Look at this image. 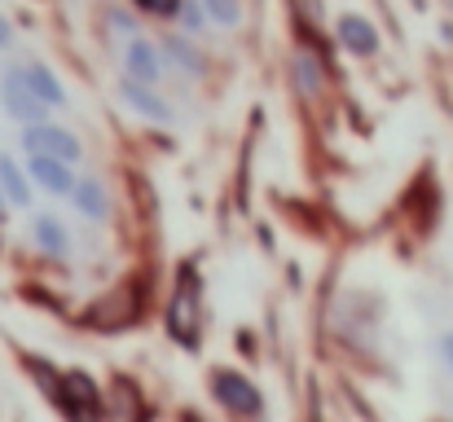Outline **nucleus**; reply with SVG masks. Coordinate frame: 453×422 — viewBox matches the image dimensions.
<instances>
[{
    "label": "nucleus",
    "instance_id": "f3484780",
    "mask_svg": "<svg viewBox=\"0 0 453 422\" xmlns=\"http://www.w3.org/2000/svg\"><path fill=\"white\" fill-rule=\"evenodd\" d=\"M137 13H146V18H163V22H172L176 18V9H180V0H128Z\"/></svg>",
    "mask_w": 453,
    "mask_h": 422
},
{
    "label": "nucleus",
    "instance_id": "7ed1b4c3",
    "mask_svg": "<svg viewBox=\"0 0 453 422\" xmlns=\"http://www.w3.org/2000/svg\"><path fill=\"white\" fill-rule=\"evenodd\" d=\"M18 145H22V154H27V158H31V154H40V158H62V163H71V167L84 158V145H80V137H75L71 128L53 124V119L22 128Z\"/></svg>",
    "mask_w": 453,
    "mask_h": 422
},
{
    "label": "nucleus",
    "instance_id": "aec40b11",
    "mask_svg": "<svg viewBox=\"0 0 453 422\" xmlns=\"http://www.w3.org/2000/svg\"><path fill=\"white\" fill-rule=\"evenodd\" d=\"M9 220V203H4V194H0V225Z\"/></svg>",
    "mask_w": 453,
    "mask_h": 422
},
{
    "label": "nucleus",
    "instance_id": "39448f33",
    "mask_svg": "<svg viewBox=\"0 0 453 422\" xmlns=\"http://www.w3.org/2000/svg\"><path fill=\"white\" fill-rule=\"evenodd\" d=\"M334 44L348 53V58H379V49H383V35H379V27L365 18V13H357V9H343L339 18H334Z\"/></svg>",
    "mask_w": 453,
    "mask_h": 422
},
{
    "label": "nucleus",
    "instance_id": "6ab92c4d",
    "mask_svg": "<svg viewBox=\"0 0 453 422\" xmlns=\"http://www.w3.org/2000/svg\"><path fill=\"white\" fill-rule=\"evenodd\" d=\"M441 361L449 365V374H453V330L449 334H441Z\"/></svg>",
    "mask_w": 453,
    "mask_h": 422
},
{
    "label": "nucleus",
    "instance_id": "ddd939ff",
    "mask_svg": "<svg viewBox=\"0 0 453 422\" xmlns=\"http://www.w3.org/2000/svg\"><path fill=\"white\" fill-rule=\"evenodd\" d=\"M71 203L84 220H106L111 216V194L97 176H75V189H71Z\"/></svg>",
    "mask_w": 453,
    "mask_h": 422
},
{
    "label": "nucleus",
    "instance_id": "20e7f679",
    "mask_svg": "<svg viewBox=\"0 0 453 422\" xmlns=\"http://www.w3.org/2000/svg\"><path fill=\"white\" fill-rule=\"evenodd\" d=\"M0 111L18 124V128H31V124H44L53 111L22 84V75H18V66H4L0 71Z\"/></svg>",
    "mask_w": 453,
    "mask_h": 422
},
{
    "label": "nucleus",
    "instance_id": "f8f14e48",
    "mask_svg": "<svg viewBox=\"0 0 453 422\" xmlns=\"http://www.w3.org/2000/svg\"><path fill=\"white\" fill-rule=\"evenodd\" d=\"M0 194H4L9 211L31 207V176H27L22 158H13V154H0Z\"/></svg>",
    "mask_w": 453,
    "mask_h": 422
},
{
    "label": "nucleus",
    "instance_id": "dca6fc26",
    "mask_svg": "<svg viewBox=\"0 0 453 422\" xmlns=\"http://www.w3.org/2000/svg\"><path fill=\"white\" fill-rule=\"evenodd\" d=\"M176 22H180V27H185V31H189V40H194V35H203V31H207V27H211V22H207V13H203V4H198V0H180V9H176Z\"/></svg>",
    "mask_w": 453,
    "mask_h": 422
},
{
    "label": "nucleus",
    "instance_id": "9b49d317",
    "mask_svg": "<svg viewBox=\"0 0 453 422\" xmlns=\"http://www.w3.org/2000/svg\"><path fill=\"white\" fill-rule=\"evenodd\" d=\"M18 75H22V84H27L49 111H62V106H66V84H62L58 71H49L44 62H18Z\"/></svg>",
    "mask_w": 453,
    "mask_h": 422
},
{
    "label": "nucleus",
    "instance_id": "a211bd4d",
    "mask_svg": "<svg viewBox=\"0 0 453 422\" xmlns=\"http://www.w3.org/2000/svg\"><path fill=\"white\" fill-rule=\"evenodd\" d=\"M4 49H13V22L0 13V53H4Z\"/></svg>",
    "mask_w": 453,
    "mask_h": 422
},
{
    "label": "nucleus",
    "instance_id": "2eb2a0df",
    "mask_svg": "<svg viewBox=\"0 0 453 422\" xmlns=\"http://www.w3.org/2000/svg\"><path fill=\"white\" fill-rule=\"evenodd\" d=\"M203 4V13H207V22H216V27H238L242 22V0H198Z\"/></svg>",
    "mask_w": 453,
    "mask_h": 422
},
{
    "label": "nucleus",
    "instance_id": "4468645a",
    "mask_svg": "<svg viewBox=\"0 0 453 422\" xmlns=\"http://www.w3.org/2000/svg\"><path fill=\"white\" fill-rule=\"evenodd\" d=\"M291 71H296V84H300V93L308 97H317L321 93V84H326V62L312 53V49H296V58H291Z\"/></svg>",
    "mask_w": 453,
    "mask_h": 422
},
{
    "label": "nucleus",
    "instance_id": "423d86ee",
    "mask_svg": "<svg viewBox=\"0 0 453 422\" xmlns=\"http://www.w3.org/2000/svg\"><path fill=\"white\" fill-rule=\"evenodd\" d=\"M163 75H167V71H163V53H158V44L146 40L142 31L128 35V40H124V80L146 84V88H158Z\"/></svg>",
    "mask_w": 453,
    "mask_h": 422
},
{
    "label": "nucleus",
    "instance_id": "0eeeda50",
    "mask_svg": "<svg viewBox=\"0 0 453 422\" xmlns=\"http://www.w3.org/2000/svg\"><path fill=\"white\" fill-rule=\"evenodd\" d=\"M22 167H27V176H31V189H44V194H53V198H71L75 176H80L71 163H62V158H40V154H31Z\"/></svg>",
    "mask_w": 453,
    "mask_h": 422
},
{
    "label": "nucleus",
    "instance_id": "f03ea898",
    "mask_svg": "<svg viewBox=\"0 0 453 422\" xmlns=\"http://www.w3.org/2000/svg\"><path fill=\"white\" fill-rule=\"evenodd\" d=\"M207 392H211V401H216L229 418H238V422L265 418V392L256 387V379H247V374L234 370V365H216V370L207 374Z\"/></svg>",
    "mask_w": 453,
    "mask_h": 422
},
{
    "label": "nucleus",
    "instance_id": "9d476101",
    "mask_svg": "<svg viewBox=\"0 0 453 422\" xmlns=\"http://www.w3.org/2000/svg\"><path fill=\"white\" fill-rule=\"evenodd\" d=\"M31 242H35L49 260H66V256H71V229H66L62 216H53V211H35V216H31Z\"/></svg>",
    "mask_w": 453,
    "mask_h": 422
},
{
    "label": "nucleus",
    "instance_id": "f257e3e1",
    "mask_svg": "<svg viewBox=\"0 0 453 422\" xmlns=\"http://www.w3.org/2000/svg\"><path fill=\"white\" fill-rule=\"evenodd\" d=\"M163 326H167V339L180 343L185 352L198 348V334H203V281H198V269L189 260L176 269V281L167 290Z\"/></svg>",
    "mask_w": 453,
    "mask_h": 422
},
{
    "label": "nucleus",
    "instance_id": "1a4fd4ad",
    "mask_svg": "<svg viewBox=\"0 0 453 422\" xmlns=\"http://www.w3.org/2000/svg\"><path fill=\"white\" fill-rule=\"evenodd\" d=\"M158 53H163V71H176V75H185V80H203V71H207L203 49H198L189 35H163Z\"/></svg>",
    "mask_w": 453,
    "mask_h": 422
},
{
    "label": "nucleus",
    "instance_id": "6e6552de",
    "mask_svg": "<svg viewBox=\"0 0 453 422\" xmlns=\"http://www.w3.org/2000/svg\"><path fill=\"white\" fill-rule=\"evenodd\" d=\"M119 102H124L133 115L150 119V124H172V119H176L172 102H167V97H158V88L133 84V80H119Z\"/></svg>",
    "mask_w": 453,
    "mask_h": 422
}]
</instances>
